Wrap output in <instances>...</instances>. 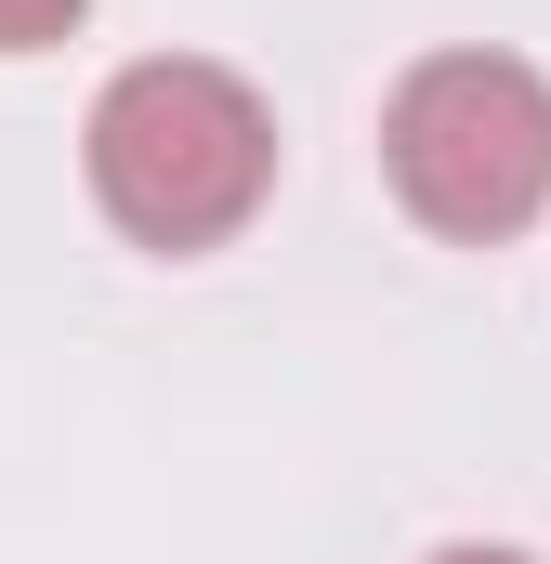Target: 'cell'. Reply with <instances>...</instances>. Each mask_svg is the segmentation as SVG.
<instances>
[{"mask_svg":"<svg viewBox=\"0 0 551 564\" xmlns=\"http://www.w3.org/2000/svg\"><path fill=\"white\" fill-rule=\"evenodd\" d=\"M79 171H93V210L132 250L197 263V250L250 237V210L276 197V106L210 53H144L93 93Z\"/></svg>","mask_w":551,"mask_h":564,"instance_id":"obj_1","label":"cell"},{"mask_svg":"<svg viewBox=\"0 0 551 564\" xmlns=\"http://www.w3.org/2000/svg\"><path fill=\"white\" fill-rule=\"evenodd\" d=\"M381 171H395L408 224L446 250L526 237L551 210V79L526 53H486V40L420 53L381 106Z\"/></svg>","mask_w":551,"mask_h":564,"instance_id":"obj_2","label":"cell"},{"mask_svg":"<svg viewBox=\"0 0 551 564\" xmlns=\"http://www.w3.org/2000/svg\"><path fill=\"white\" fill-rule=\"evenodd\" d=\"M79 13L93 0H0V53H53V40H79Z\"/></svg>","mask_w":551,"mask_h":564,"instance_id":"obj_3","label":"cell"},{"mask_svg":"<svg viewBox=\"0 0 551 564\" xmlns=\"http://www.w3.org/2000/svg\"><path fill=\"white\" fill-rule=\"evenodd\" d=\"M420 564H539V552H512V539H446V552H420Z\"/></svg>","mask_w":551,"mask_h":564,"instance_id":"obj_4","label":"cell"}]
</instances>
